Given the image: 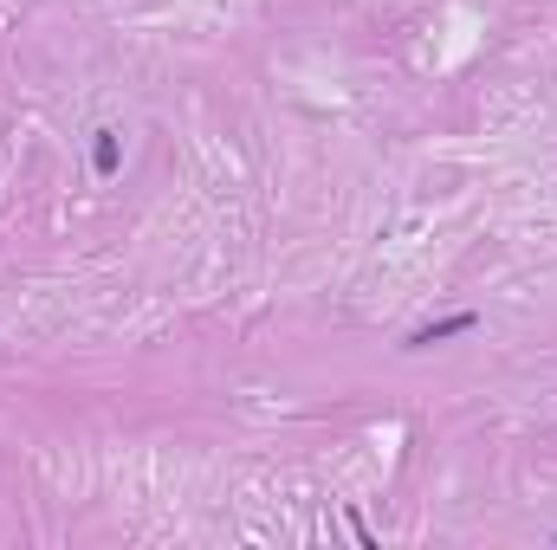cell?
<instances>
[{"label": "cell", "instance_id": "obj_1", "mask_svg": "<svg viewBox=\"0 0 557 550\" xmlns=\"http://www.w3.org/2000/svg\"><path fill=\"white\" fill-rule=\"evenodd\" d=\"M480 318H473V311H460V318H441V324H428V330H415V350H428V343H447V337H460V330H473Z\"/></svg>", "mask_w": 557, "mask_h": 550}, {"label": "cell", "instance_id": "obj_2", "mask_svg": "<svg viewBox=\"0 0 557 550\" xmlns=\"http://www.w3.org/2000/svg\"><path fill=\"white\" fill-rule=\"evenodd\" d=\"M117 169V136H104V143H98V175H111Z\"/></svg>", "mask_w": 557, "mask_h": 550}]
</instances>
